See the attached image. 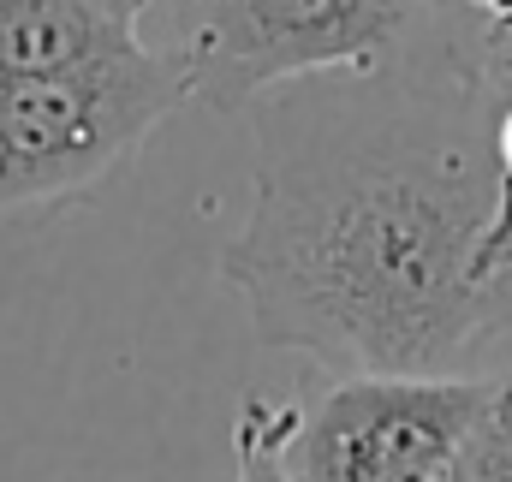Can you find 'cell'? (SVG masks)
I'll use <instances>...</instances> for the list:
<instances>
[{
    "mask_svg": "<svg viewBox=\"0 0 512 482\" xmlns=\"http://www.w3.org/2000/svg\"><path fill=\"white\" fill-rule=\"evenodd\" d=\"M507 84L453 6L376 72L251 102V215L221 250L262 346L328 375H495L512 280L483 268Z\"/></svg>",
    "mask_w": 512,
    "mask_h": 482,
    "instance_id": "6da1fadb",
    "label": "cell"
},
{
    "mask_svg": "<svg viewBox=\"0 0 512 482\" xmlns=\"http://www.w3.org/2000/svg\"><path fill=\"white\" fill-rule=\"evenodd\" d=\"M185 102H197V84L173 42L0 78V215L84 197Z\"/></svg>",
    "mask_w": 512,
    "mask_h": 482,
    "instance_id": "7a4b0ae2",
    "label": "cell"
},
{
    "mask_svg": "<svg viewBox=\"0 0 512 482\" xmlns=\"http://www.w3.org/2000/svg\"><path fill=\"white\" fill-rule=\"evenodd\" d=\"M495 393L501 375H334L298 399L286 471L298 482H453Z\"/></svg>",
    "mask_w": 512,
    "mask_h": 482,
    "instance_id": "3957f363",
    "label": "cell"
},
{
    "mask_svg": "<svg viewBox=\"0 0 512 482\" xmlns=\"http://www.w3.org/2000/svg\"><path fill=\"white\" fill-rule=\"evenodd\" d=\"M417 30L387 0H185L173 48L191 66L197 102L227 114L298 78L376 72Z\"/></svg>",
    "mask_w": 512,
    "mask_h": 482,
    "instance_id": "277c9868",
    "label": "cell"
},
{
    "mask_svg": "<svg viewBox=\"0 0 512 482\" xmlns=\"http://www.w3.org/2000/svg\"><path fill=\"white\" fill-rule=\"evenodd\" d=\"M161 0H0V78L60 72L90 54L149 42L143 24Z\"/></svg>",
    "mask_w": 512,
    "mask_h": 482,
    "instance_id": "5b68a950",
    "label": "cell"
},
{
    "mask_svg": "<svg viewBox=\"0 0 512 482\" xmlns=\"http://www.w3.org/2000/svg\"><path fill=\"white\" fill-rule=\"evenodd\" d=\"M298 399H245V417L233 429V482H298L286 471V435H292Z\"/></svg>",
    "mask_w": 512,
    "mask_h": 482,
    "instance_id": "8992f818",
    "label": "cell"
},
{
    "mask_svg": "<svg viewBox=\"0 0 512 482\" xmlns=\"http://www.w3.org/2000/svg\"><path fill=\"white\" fill-rule=\"evenodd\" d=\"M453 482H512V363L501 369V393H495V411L483 417L477 441L465 447Z\"/></svg>",
    "mask_w": 512,
    "mask_h": 482,
    "instance_id": "52a82bcc",
    "label": "cell"
},
{
    "mask_svg": "<svg viewBox=\"0 0 512 482\" xmlns=\"http://www.w3.org/2000/svg\"><path fill=\"white\" fill-rule=\"evenodd\" d=\"M453 6H459L483 36H507L512 30V0H453Z\"/></svg>",
    "mask_w": 512,
    "mask_h": 482,
    "instance_id": "ba28073f",
    "label": "cell"
},
{
    "mask_svg": "<svg viewBox=\"0 0 512 482\" xmlns=\"http://www.w3.org/2000/svg\"><path fill=\"white\" fill-rule=\"evenodd\" d=\"M477 48H483V66L512 90V30L507 36H483V30H477Z\"/></svg>",
    "mask_w": 512,
    "mask_h": 482,
    "instance_id": "9c48e42d",
    "label": "cell"
},
{
    "mask_svg": "<svg viewBox=\"0 0 512 482\" xmlns=\"http://www.w3.org/2000/svg\"><path fill=\"white\" fill-rule=\"evenodd\" d=\"M387 6H399V12H405V18H417V24H435L453 0H387Z\"/></svg>",
    "mask_w": 512,
    "mask_h": 482,
    "instance_id": "30bf717a",
    "label": "cell"
}]
</instances>
